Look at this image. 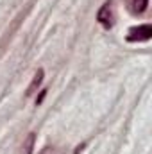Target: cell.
<instances>
[{"mask_svg": "<svg viewBox=\"0 0 152 154\" xmlns=\"http://www.w3.org/2000/svg\"><path fill=\"white\" fill-rule=\"evenodd\" d=\"M152 38V27L150 23H141L136 27H131L125 39L129 43H141V41H149Z\"/></svg>", "mask_w": 152, "mask_h": 154, "instance_id": "6da1fadb", "label": "cell"}, {"mask_svg": "<svg viewBox=\"0 0 152 154\" xmlns=\"http://www.w3.org/2000/svg\"><path fill=\"white\" fill-rule=\"evenodd\" d=\"M97 22L104 27V29H111L114 23V14H113V2L108 0L99 11H97Z\"/></svg>", "mask_w": 152, "mask_h": 154, "instance_id": "7a4b0ae2", "label": "cell"}, {"mask_svg": "<svg viewBox=\"0 0 152 154\" xmlns=\"http://www.w3.org/2000/svg\"><path fill=\"white\" fill-rule=\"evenodd\" d=\"M43 77H45V70H43V68H39L38 72L34 74L32 82L29 84V88H27V91H25V95H27V97H31V95H34V93H36V90H38L39 86H41V82H43Z\"/></svg>", "mask_w": 152, "mask_h": 154, "instance_id": "3957f363", "label": "cell"}, {"mask_svg": "<svg viewBox=\"0 0 152 154\" xmlns=\"http://www.w3.org/2000/svg\"><path fill=\"white\" fill-rule=\"evenodd\" d=\"M132 7L136 14H143L149 7V0H132Z\"/></svg>", "mask_w": 152, "mask_h": 154, "instance_id": "277c9868", "label": "cell"}, {"mask_svg": "<svg viewBox=\"0 0 152 154\" xmlns=\"http://www.w3.org/2000/svg\"><path fill=\"white\" fill-rule=\"evenodd\" d=\"M34 143H36V134H34V133H31V134H29V138H27V142H25V145H23L25 154H32V152H34Z\"/></svg>", "mask_w": 152, "mask_h": 154, "instance_id": "5b68a950", "label": "cell"}, {"mask_svg": "<svg viewBox=\"0 0 152 154\" xmlns=\"http://www.w3.org/2000/svg\"><path fill=\"white\" fill-rule=\"evenodd\" d=\"M38 154H63V151H61L59 147H56V145H52V147L47 145V147H43Z\"/></svg>", "mask_w": 152, "mask_h": 154, "instance_id": "8992f818", "label": "cell"}, {"mask_svg": "<svg viewBox=\"0 0 152 154\" xmlns=\"http://www.w3.org/2000/svg\"><path fill=\"white\" fill-rule=\"evenodd\" d=\"M45 95H47V90H41V95H39L38 99H36V104H41V102H43V99H45Z\"/></svg>", "mask_w": 152, "mask_h": 154, "instance_id": "52a82bcc", "label": "cell"}]
</instances>
